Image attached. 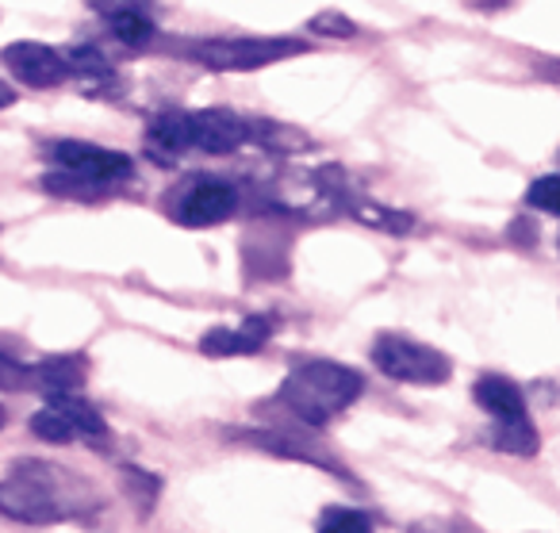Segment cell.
Segmentation results:
<instances>
[{
  "mask_svg": "<svg viewBox=\"0 0 560 533\" xmlns=\"http://www.w3.org/2000/svg\"><path fill=\"white\" fill-rule=\"evenodd\" d=\"M246 441L249 445H257V449H269V453H277V456H292V461H307V464H323V468H330L338 479H350V472L342 468V464L335 461V456H327V453H319V449H312L307 441H300V438H289V433H246Z\"/></svg>",
  "mask_w": 560,
  "mask_h": 533,
  "instance_id": "30bf717a",
  "label": "cell"
},
{
  "mask_svg": "<svg viewBox=\"0 0 560 533\" xmlns=\"http://www.w3.org/2000/svg\"><path fill=\"white\" fill-rule=\"evenodd\" d=\"M307 27H312V32H319V35H335V39H350V35H358L353 20H346L342 12H319V16H315Z\"/></svg>",
  "mask_w": 560,
  "mask_h": 533,
  "instance_id": "d4e9b609",
  "label": "cell"
},
{
  "mask_svg": "<svg viewBox=\"0 0 560 533\" xmlns=\"http://www.w3.org/2000/svg\"><path fill=\"white\" fill-rule=\"evenodd\" d=\"M112 32H116V39L127 43V47H147V43H154V24H150V16H119V20H112Z\"/></svg>",
  "mask_w": 560,
  "mask_h": 533,
  "instance_id": "ffe728a7",
  "label": "cell"
},
{
  "mask_svg": "<svg viewBox=\"0 0 560 533\" xmlns=\"http://www.w3.org/2000/svg\"><path fill=\"white\" fill-rule=\"evenodd\" d=\"M150 147H162V154H180L188 150V119L185 112H170L150 127Z\"/></svg>",
  "mask_w": 560,
  "mask_h": 533,
  "instance_id": "2e32d148",
  "label": "cell"
},
{
  "mask_svg": "<svg viewBox=\"0 0 560 533\" xmlns=\"http://www.w3.org/2000/svg\"><path fill=\"white\" fill-rule=\"evenodd\" d=\"M0 426H4V410H0Z\"/></svg>",
  "mask_w": 560,
  "mask_h": 533,
  "instance_id": "4316f807",
  "label": "cell"
},
{
  "mask_svg": "<svg viewBox=\"0 0 560 533\" xmlns=\"http://www.w3.org/2000/svg\"><path fill=\"white\" fill-rule=\"evenodd\" d=\"M353 216L365 219V223H373V227H381V231H396V234H404L415 227V219L404 216V211H388V208H381V204L373 208V204H365V200H353Z\"/></svg>",
  "mask_w": 560,
  "mask_h": 533,
  "instance_id": "d6986e66",
  "label": "cell"
},
{
  "mask_svg": "<svg viewBox=\"0 0 560 533\" xmlns=\"http://www.w3.org/2000/svg\"><path fill=\"white\" fill-rule=\"evenodd\" d=\"M304 39H203L192 47V58L211 70H261V66L284 62V58L304 55Z\"/></svg>",
  "mask_w": 560,
  "mask_h": 533,
  "instance_id": "277c9868",
  "label": "cell"
},
{
  "mask_svg": "<svg viewBox=\"0 0 560 533\" xmlns=\"http://www.w3.org/2000/svg\"><path fill=\"white\" fill-rule=\"evenodd\" d=\"M24 387H35L32 384V369L20 364L16 357H9L0 349V392H24Z\"/></svg>",
  "mask_w": 560,
  "mask_h": 533,
  "instance_id": "603a6c76",
  "label": "cell"
},
{
  "mask_svg": "<svg viewBox=\"0 0 560 533\" xmlns=\"http://www.w3.org/2000/svg\"><path fill=\"white\" fill-rule=\"evenodd\" d=\"M50 158H55V165H62V173H78V177L101 181V185H116V181L131 177V158L119 154V150L93 147V142H55Z\"/></svg>",
  "mask_w": 560,
  "mask_h": 533,
  "instance_id": "5b68a950",
  "label": "cell"
},
{
  "mask_svg": "<svg viewBox=\"0 0 560 533\" xmlns=\"http://www.w3.org/2000/svg\"><path fill=\"white\" fill-rule=\"evenodd\" d=\"M188 147L208 150V154H231L249 139V124H242L238 116L219 108L188 112Z\"/></svg>",
  "mask_w": 560,
  "mask_h": 533,
  "instance_id": "ba28073f",
  "label": "cell"
},
{
  "mask_svg": "<svg viewBox=\"0 0 560 533\" xmlns=\"http://www.w3.org/2000/svg\"><path fill=\"white\" fill-rule=\"evenodd\" d=\"M491 445H495L499 453H511V456H534L537 453V426L529 422L526 415L495 418V426H491Z\"/></svg>",
  "mask_w": 560,
  "mask_h": 533,
  "instance_id": "4fadbf2b",
  "label": "cell"
},
{
  "mask_svg": "<svg viewBox=\"0 0 560 533\" xmlns=\"http://www.w3.org/2000/svg\"><path fill=\"white\" fill-rule=\"evenodd\" d=\"M119 479H124V491L131 495L135 502H139L142 514H150V507H154V499H158V491H162V484H158V479L150 476V472L131 468V464H127V468L119 472Z\"/></svg>",
  "mask_w": 560,
  "mask_h": 533,
  "instance_id": "e0dca14e",
  "label": "cell"
},
{
  "mask_svg": "<svg viewBox=\"0 0 560 533\" xmlns=\"http://www.w3.org/2000/svg\"><path fill=\"white\" fill-rule=\"evenodd\" d=\"M476 403L488 410L491 418H518L526 415V399H522V387L506 376H480L476 384Z\"/></svg>",
  "mask_w": 560,
  "mask_h": 533,
  "instance_id": "7c38bea8",
  "label": "cell"
},
{
  "mask_svg": "<svg viewBox=\"0 0 560 533\" xmlns=\"http://www.w3.org/2000/svg\"><path fill=\"white\" fill-rule=\"evenodd\" d=\"M373 361L384 376L399 384H445L453 376V364L434 346H422L404 334H381L373 341Z\"/></svg>",
  "mask_w": 560,
  "mask_h": 533,
  "instance_id": "3957f363",
  "label": "cell"
},
{
  "mask_svg": "<svg viewBox=\"0 0 560 533\" xmlns=\"http://www.w3.org/2000/svg\"><path fill=\"white\" fill-rule=\"evenodd\" d=\"M234 208H238L234 185H226V181H219V177H200L185 188V196L177 200L173 216L185 227H215V223H223V219H231Z\"/></svg>",
  "mask_w": 560,
  "mask_h": 533,
  "instance_id": "8992f818",
  "label": "cell"
},
{
  "mask_svg": "<svg viewBox=\"0 0 560 533\" xmlns=\"http://www.w3.org/2000/svg\"><path fill=\"white\" fill-rule=\"evenodd\" d=\"M32 433L39 441H50V445H70L78 433H73V426L66 422L62 415H58L55 407H47V410H39V415H32Z\"/></svg>",
  "mask_w": 560,
  "mask_h": 533,
  "instance_id": "ac0fdd59",
  "label": "cell"
},
{
  "mask_svg": "<svg viewBox=\"0 0 560 533\" xmlns=\"http://www.w3.org/2000/svg\"><path fill=\"white\" fill-rule=\"evenodd\" d=\"M50 407H55L81 438H108V422H104V415L93 403L78 399V395H50Z\"/></svg>",
  "mask_w": 560,
  "mask_h": 533,
  "instance_id": "5bb4252c",
  "label": "cell"
},
{
  "mask_svg": "<svg viewBox=\"0 0 560 533\" xmlns=\"http://www.w3.org/2000/svg\"><path fill=\"white\" fill-rule=\"evenodd\" d=\"M32 384L47 395H73L85 384V357H50V361L35 364Z\"/></svg>",
  "mask_w": 560,
  "mask_h": 533,
  "instance_id": "8fae6325",
  "label": "cell"
},
{
  "mask_svg": "<svg viewBox=\"0 0 560 533\" xmlns=\"http://www.w3.org/2000/svg\"><path fill=\"white\" fill-rule=\"evenodd\" d=\"M96 491L70 468L47 461H20L0 479V514L12 522L50 525L96 510Z\"/></svg>",
  "mask_w": 560,
  "mask_h": 533,
  "instance_id": "6da1fadb",
  "label": "cell"
},
{
  "mask_svg": "<svg viewBox=\"0 0 560 533\" xmlns=\"http://www.w3.org/2000/svg\"><path fill=\"white\" fill-rule=\"evenodd\" d=\"M272 338V323L265 315H249L238 331H226V326H215L200 338V349L208 357H242V354H257L265 341Z\"/></svg>",
  "mask_w": 560,
  "mask_h": 533,
  "instance_id": "9c48e42d",
  "label": "cell"
},
{
  "mask_svg": "<svg viewBox=\"0 0 560 533\" xmlns=\"http://www.w3.org/2000/svg\"><path fill=\"white\" fill-rule=\"evenodd\" d=\"M526 200H529V208H537V211H545V216H557L560 211V177H541V181H534L529 185V193H526Z\"/></svg>",
  "mask_w": 560,
  "mask_h": 533,
  "instance_id": "44dd1931",
  "label": "cell"
},
{
  "mask_svg": "<svg viewBox=\"0 0 560 533\" xmlns=\"http://www.w3.org/2000/svg\"><path fill=\"white\" fill-rule=\"evenodd\" d=\"M43 188H47L50 196H66V200H101V196L108 193V185L78 177V173H50V177L43 181Z\"/></svg>",
  "mask_w": 560,
  "mask_h": 533,
  "instance_id": "9a60e30c",
  "label": "cell"
},
{
  "mask_svg": "<svg viewBox=\"0 0 560 533\" xmlns=\"http://www.w3.org/2000/svg\"><path fill=\"white\" fill-rule=\"evenodd\" d=\"M365 380L361 372L346 369L335 361H307L284 376L277 399L307 426H327L330 418H338L353 399L361 395Z\"/></svg>",
  "mask_w": 560,
  "mask_h": 533,
  "instance_id": "7a4b0ae2",
  "label": "cell"
},
{
  "mask_svg": "<svg viewBox=\"0 0 560 533\" xmlns=\"http://www.w3.org/2000/svg\"><path fill=\"white\" fill-rule=\"evenodd\" d=\"M9 104H16V93H12V89L0 81V108H9Z\"/></svg>",
  "mask_w": 560,
  "mask_h": 533,
  "instance_id": "484cf974",
  "label": "cell"
},
{
  "mask_svg": "<svg viewBox=\"0 0 560 533\" xmlns=\"http://www.w3.org/2000/svg\"><path fill=\"white\" fill-rule=\"evenodd\" d=\"M319 533H373V525L358 510H327L319 522Z\"/></svg>",
  "mask_w": 560,
  "mask_h": 533,
  "instance_id": "7402d4cb",
  "label": "cell"
},
{
  "mask_svg": "<svg viewBox=\"0 0 560 533\" xmlns=\"http://www.w3.org/2000/svg\"><path fill=\"white\" fill-rule=\"evenodd\" d=\"M89 9H96L101 16L119 20V16H147L150 0H89Z\"/></svg>",
  "mask_w": 560,
  "mask_h": 533,
  "instance_id": "cb8c5ba5",
  "label": "cell"
},
{
  "mask_svg": "<svg viewBox=\"0 0 560 533\" xmlns=\"http://www.w3.org/2000/svg\"><path fill=\"white\" fill-rule=\"evenodd\" d=\"M0 62L32 89H55L70 78L66 58L55 47H47V43H12V47H4Z\"/></svg>",
  "mask_w": 560,
  "mask_h": 533,
  "instance_id": "52a82bcc",
  "label": "cell"
}]
</instances>
